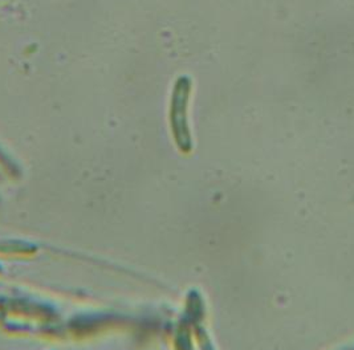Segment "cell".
Returning <instances> with one entry per match:
<instances>
[{
  "label": "cell",
  "mask_w": 354,
  "mask_h": 350,
  "mask_svg": "<svg viewBox=\"0 0 354 350\" xmlns=\"http://www.w3.org/2000/svg\"><path fill=\"white\" fill-rule=\"evenodd\" d=\"M192 79L187 76L178 77L173 89L171 104H170V125L177 142L178 147L187 153L193 149L192 133L187 121V108L189 98L192 93Z\"/></svg>",
  "instance_id": "6da1fadb"
}]
</instances>
